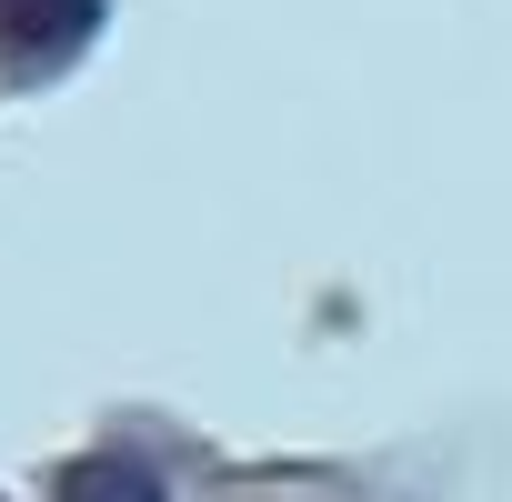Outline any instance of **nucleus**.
<instances>
[{"label": "nucleus", "mask_w": 512, "mask_h": 502, "mask_svg": "<svg viewBox=\"0 0 512 502\" xmlns=\"http://www.w3.org/2000/svg\"><path fill=\"white\" fill-rule=\"evenodd\" d=\"M91 31H101V0H0V51H11L21 71L71 61Z\"/></svg>", "instance_id": "1"}, {"label": "nucleus", "mask_w": 512, "mask_h": 502, "mask_svg": "<svg viewBox=\"0 0 512 502\" xmlns=\"http://www.w3.org/2000/svg\"><path fill=\"white\" fill-rule=\"evenodd\" d=\"M61 502H171V492H161V472L131 462V452H81V462L61 472Z\"/></svg>", "instance_id": "2"}]
</instances>
